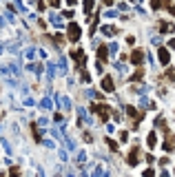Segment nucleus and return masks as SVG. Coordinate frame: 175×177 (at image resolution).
Returning a JSON list of instances; mask_svg holds the SVG:
<instances>
[{"label": "nucleus", "mask_w": 175, "mask_h": 177, "mask_svg": "<svg viewBox=\"0 0 175 177\" xmlns=\"http://www.w3.org/2000/svg\"><path fill=\"white\" fill-rule=\"evenodd\" d=\"M160 60L162 62H169V53L166 51H160Z\"/></svg>", "instance_id": "obj_3"}, {"label": "nucleus", "mask_w": 175, "mask_h": 177, "mask_svg": "<svg viewBox=\"0 0 175 177\" xmlns=\"http://www.w3.org/2000/svg\"><path fill=\"white\" fill-rule=\"evenodd\" d=\"M102 87H104V91H113V82H111V78H104Z\"/></svg>", "instance_id": "obj_1"}, {"label": "nucleus", "mask_w": 175, "mask_h": 177, "mask_svg": "<svg viewBox=\"0 0 175 177\" xmlns=\"http://www.w3.org/2000/svg\"><path fill=\"white\" fill-rule=\"evenodd\" d=\"M78 33H80V31H78V27H76V24H71V35H69V38H71V40H78Z\"/></svg>", "instance_id": "obj_2"}]
</instances>
